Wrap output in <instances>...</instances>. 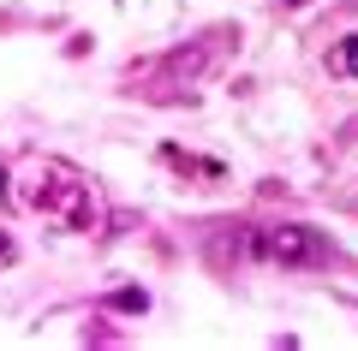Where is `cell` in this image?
<instances>
[{
  "mask_svg": "<svg viewBox=\"0 0 358 351\" xmlns=\"http://www.w3.org/2000/svg\"><path fill=\"white\" fill-rule=\"evenodd\" d=\"M6 197H13V209L60 214V221L78 226V232H90V226L102 221L96 191H90L72 167H60V161H24V167L13 173V185H6Z\"/></svg>",
  "mask_w": 358,
  "mask_h": 351,
  "instance_id": "cell-1",
  "label": "cell"
},
{
  "mask_svg": "<svg viewBox=\"0 0 358 351\" xmlns=\"http://www.w3.org/2000/svg\"><path fill=\"white\" fill-rule=\"evenodd\" d=\"M329 66H334V77H358V36H341V42H334Z\"/></svg>",
  "mask_w": 358,
  "mask_h": 351,
  "instance_id": "cell-3",
  "label": "cell"
},
{
  "mask_svg": "<svg viewBox=\"0 0 358 351\" xmlns=\"http://www.w3.org/2000/svg\"><path fill=\"white\" fill-rule=\"evenodd\" d=\"M0 256H13V239H6V232H0Z\"/></svg>",
  "mask_w": 358,
  "mask_h": 351,
  "instance_id": "cell-5",
  "label": "cell"
},
{
  "mask_svg": "<svg viewBox=\"0 0 358 351\" xmlns=\"http://www.w3.org/2000/svg\"><path fill=\"white\" fill-rule=\"evenodd\" d=\"M108 304H114V310H126V315H143V310H150V292H143V286H120Z\"/></svg>",
  "mask_w": 358,
  "mask_h": 351,
  "instance_id": "cell-4",
  "label": "cell"
},
{
  "mask_svg": "<svg viewBox=\"0 0 358 351\" xmlns=\"http://www.w3.org/2000/svg\"><path fill=\"white\" fill-rule=\"evenodd\" d=\"M251 251L263 256V262H281V268H317V262H329V239H322L317 226H305V221L257 226Z\"/></svg>",
  "mask_w": 358,
  "mask_h": 351,
  "instance_id": "cell-2",
  "label": "cell"
}]
</instances>
